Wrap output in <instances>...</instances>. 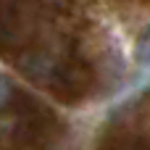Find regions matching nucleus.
<instances>
[{
    "mask_svg": "<svg viewBox=\"0 0 150 150\" xmlns=\"http://www.w3.org/2000/svg\"><path fill=\"white\" fill-rule=\"evenodd\" d=\"M134 61H137V66H150V26L140 34V40H137Z\"/></svg>",
    "mask_w": 150,
    "mask_h": 150,
    "instance_id": "1",
    "label": "nucleus"
},
{
    "mask_svg": "<svg viewBox=\"0 0 150 150\" xmlns=\"http://www.w3.org/2000/svg\"><path fill=\"white\" fill-rule=\"evenodd\" d=\"M11 100H13V84L5 76H0V108H5Z\"/></svg>",
    "mask_w": 150,
    "mask_h": 150,
    "instance_id": "2",
    "label": "nucleus"
}]
</instances>
